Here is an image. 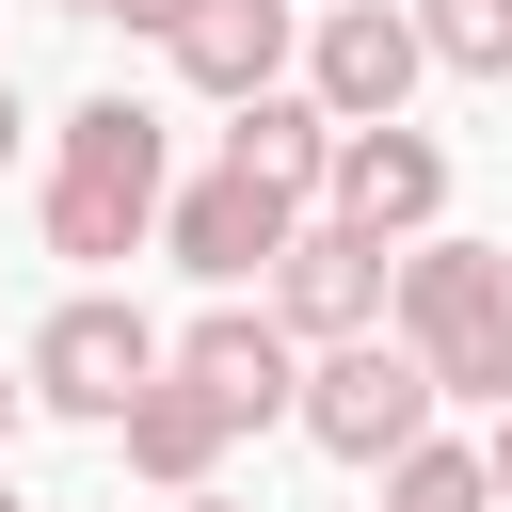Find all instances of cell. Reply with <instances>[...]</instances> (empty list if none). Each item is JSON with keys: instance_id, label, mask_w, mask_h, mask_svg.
Returning a JSON list of instances; mask_svg holds the SVG:
<instances>
[{"instance_id": "cell-17", "label": "cell", "mask_w": 512, "mask_h": 512, "mask_svg": "<svg viewBox=\"0 0 512 512\" xmlns=\"http://www.w3.org/2000/svg\"><path fill=\"white\" fill-rule=\"evenodd\" d=\"M160 512H256V496H224V480H208V496H160Z\"/></svg>"}, {"instance_id": "cell-22", "label": "cell", "mask_w": 512, "mask_h": 512, "mask_svg": "<svg viewBox=\"0 0 512 512\" xmlns=\"http://www.w3.org/2000/svg\"><path fill=\"white\" fill-rule=\"evenodd\" d=\"M304 16H320V0H304Z\"/></svg>"}, {"instance_id": "cell-12", "label": "cell", "mask_w": 512, "mask_h": 512, "mask_svg": "<svg viewBox=\"0 0 512 512\" xmlns=\"http://www.w3.org/2000/svg\"><path fill=\"white\" fill-rule=\"evenodd\" d=\"M224 160L320 208V192H336V112H320L304 80H272V96H240V112H224Z\"/></svg>"}, {"instance_id": "cell-2", "label": "cell", "mask_w": 512, "mask_h": 512, "mask_svg": "<svg viewBox=\"0 0 512 512\" xmlns=\"http://www.w3.org/2000/svg\"><path fill=\"white\" fill-rule=\"evenodd\" d=\"M400 336H416V368H432L448 400L512 416V256H496V240H464V224L400 240Z\"/></svg>"}, {"instance_id": "cell-19", "label": "cell", "mask_w": 512, "mask_h": 512, "mask_svg": "<svg viewBox=\"0 0 512 512\" xmlns=\"http://www.w3.org/2000/svg\"><path fill=\"white\" fill-rule=\"evenodd\" d=\"M16 416H32V384H0V448H16Z\"/></svg>"}, {"instance_id": "cell-14", "label": "cell", "mask_w": 512, "mask_h": 512, "mask_svg": "<svg viewBox=\"0 0 512 512\" xmlns=\"http://www.w3.org/2000/svg\"><path fill=\"white\" fill-rule=\"evenodd\" d=\"M432 80H512V0H416Z\"/></svg>"}, {"instance_id": "cell-11", "label": "cell", "mask_w": 512, "mask_h": 512, "mask_svg": "<svg viewBox=\"0 0 512 512\" xmlns=\"http://www.w3.org/2000/svg\"><path fill=\"white\" fill-rule=\"evenodd\" d=\"M112 448H128V480H160V496H208V480H224V448H240V416H224L192 368H160V384L128 400V432H112Z\"/></svg>"}, {"instance_id": "cell-7", "label": "cell", "mask_w": 512, "mask_h": 512, "mask_svg": "<svg viewBox=\"0 0 512 512\" xmlns=\"http://www.w3.org/2000/svg\"><path fill=\"white\" fill-rule=\"evenodd\" d=\"M256 304H272L304 352H352V336H384V320H400V240H368V224H336V208H320Z\"/></svg>"}, {"instance_id": "cell-5", "label": "cell", "mask_w": 512, "mask_h": 512, "mask_svg": "<svg viewBox=\"0 0 512 512\" xmlns=\"http://www.w3.org/2000/svg\"><path fill=\"white\" fill-rule=\"evenodd\" d=\"M304 224H320L304 192H272V176H240V160H208V176H176V208H160V256H176L192 288H272Z\"/></svg>"}, {"instance_id": "cell-9", "label": "cell", "mask_w": 512, "mask_h": 512, "mask_svg": "<svg viewBox=\"0 0 512 512\" xmlns=\"http://www.w3.org/2000/svg\"><path fill=\"white\" fill-rule=\"evenodd\" d=\"M336 224H368V240H432L448 224V144L400 112V128H336V192H320Z\"/></svg>"}, {"instance_id": "cell-18", "label": "cell", "mask_w": 512, "mask_h": 512, "mask_svg": "<svg viewBox=\"0 0 512 512\" xmlns=\"http://www.w3.org/2000/svg\"><path fill=\"white\" fill-rule=\"evenodd\" d=\"M16 128H32V112H16V80H0V160H16Z\"/></svg>"}, {"instance_id": "cell-3", "label": "cell", "mask_w": 512, "mask_h": 512, "mask_svg": "<svg viewBox=\"0 0 512 512\" xmlns=\"http://www.w3.org/2000/svg\"><path fill=\"white\" fill-rule=\"evenodd\" d=\"M160 368H176V336H160L128 288H64V304L32 320V368H16V384H32L48 416H80V432H128V400H144Z\"/></svg>"}, {"instance_id": "cell-10", "label": "cell", "mask_w": 512, "mask_h": 512, "mask_svg": "<svg viewBox=\"0 0 512 512\" xmlns=\"http://www.w3.org/2000/svg\"><path fill=\"white\" fill-rule=\"evenodd\" d=\"M304 64V0H208L192 32H176V80L208 96V112H240V96H272Z\"/></svg>"}, {"instance_id": "cell-4", "label": "cell", "mask_w": 512, "mask_h": 512, "mask_svg": "<svg viewBox=\"0 0 512 512\" xmlns=\"http://www.w3.org/2000/svg\"><path fill=\"white\" fill-rule=\"evenodd\" d=\"M432 416H448V384L416 368V336H400V320L304 368V448H320V464H368V480H384L400 448H432Z\"/></svg>"}, {"instance_id": "cell-8", "label": "cell", "mask_w": 512, "mask_h": 512, "mask_svg": "<svg viewBox=\"0 0 512 512\" xmlns=\"http://www.w3.org/2000/svg\"><path fill=\"white\" fill-rule=\"evenodd\" d=\"M176 368H192V384H208V400H224L240 432H272V416H304V368H320V352H304V336H288L272 304H240V288H224V304H208V320L176 336Z\"/></svg>"}, {"instance_id": "cell-13", "label": "cell", "mask_w": 512, "mask_h": 512, "mask_svg": "<svg viewBox=\"0 0 512 512\" xmlns=\"http://www.w3.org/2000/svg\"><path fill=\"white\" fill-rule=\"evenodd\" d=\"M384 512H496V464H480L464 432H432V448L384 464Z\"/></svg>"}, {"instance_id": "cell-21", "label": "cell", "mask_w": 512, "mask_h": 512, "mask_svg": "<svg viewBox=\"0 0 512 512\" xmlns=\"http://www.w3.org/2000/svg\"><path fill=\"white\" fill-rule=\"evenodd\" d=\"M0 512H16V480H0Z\"/></svg>"}, {"instance_id": "cell-1", "label": "cell", "mask_w": 512, "mask_h": 512, "mask_svg": "<svg viewBox=\"0 0 512 512\" xmlns=\"http://www.w3.org/2000/svg\"><path fill=\"white\" fill-rule=\"evenodd\" d=\"M160 208H176V128H160L144 96H80V112H64V144H48V192H32L48 256L112 272V256H144V240H160Z\"/></svg>"}, {"instance_id": "cell-6", "label": "cell", "mask_w": 512, "mask_h": 512, "mask_svg": "<svg viewBox=\"0 0 512 512\" xmlns=\"http://www.w3.org/2000/svg\"><path fill=\"white\" fill-rule=\"evenodd\" d=\"M416 80H432L416 0H320V16H304V96H320L336 128H400Z\"/></svg>"}, {"instance_id": "cell-15", "label": "cell", "mask_w": 512, "mask_h": 512, "mask_svg": "<svg viewBox=\"0 0 512 512\" xmlns=\"http://www.w3.org/2000/svg\"><path fill=\"white\" fill-rule=\"evenodd\" d=\"M112 16H128V32H160V48H176V32H192V16H208V0H112Z\"/></svg>"}, {"instance_id": "cell-16", "label": "cell", "mask_w": 512, "mask_h": 512, "mask_svg": "<svg viewBox=\"0 0 512 512\" xmlns=\"http://www.w3.org/2000/svg\"><path fill=\"white\" fill-rule=\"evenodd\" d=\"M480 464H496V512H512V416H480Z\"/></svg>"}, {"instance_id": "cell-20", "label": "cell", "mask_w": 512, "mask_h": 512, "mask_svg": "<svg viewBox=\"0 0 512 512\" xmlns=\"http://www.w3.org/2000/svg\"><path fill=\"white\" fill-rule=\"evenodd\" d=\"M48 16H112V0H48Z\"/></svg>"}]
</instances>
